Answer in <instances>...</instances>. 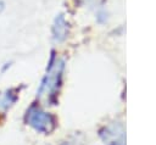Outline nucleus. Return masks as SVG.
<instances>
[{"mask_svg": "<svg viewBox=\"0 0 156 145\" xmlns=\"http://www.w3.org/2000/svg\"><path fill=\"white\" fill-rule=\"evenodd\" d=\"M104 145H126V128L122 122H112L99 130Z\"/></svg>", "mask_w": 156, "mask_h": 145, "instance_id": "3", "label": "nucleus"}, {"mask_svg": "<svg viewBox=\"0 0 156 145\" xmlns=\"http://www.w3.org/2000/svg\"><path fill=\"white\" fill-rule=\"evenodd\" d=\"M24 122L35 132L43 134H50L57 126L56 117L52 113L43 110L37 104H32L27 108L24 115Z\"/></svg>", "mask_w": 156, "mask_h": 145, "instance_id": "2", "label": "nucleus"}, {"mask_svg": "<svg viewBox=\"0 0 156 145\" xmlns=\"http://www.w3.org/2000/svg\"><path fill=\"white\" fill-rule=\"evenodd\" d=\"M18 88H10L0 91V112H5L11 108L18 100Z\"/></svg>", "mask_w": 156, "mask_h": 145, "instance_id": "5", "label": "nucleus"}, {"mask_svg": "<svg viewBox=\"0 0 156 145\" xmlns=\"http://www.w3.org/2000/svg\"><path fill=\"white\" fill-rule=\"evenodd\" d=\"M69 33V24L65 17L63 13H58L52 23L51 27V34H52V40L55 43H62L67 39Z\"/></svg>", "mask_w": 156, "mask_h": 145, "instance_id": "4", "label": "nucleus"}, {"mask_svg": "<svg viewBox=\"0 0 156 145\" xmlns=\"http://www.w3.org/2000/svg\"><path fill=\"white\" fill-rule=\"evenodd\" d=\"M63 71H65V61L62 58H58L55 56V52H51V56L48 62L46 72L44 77L41 78L40 85L37 90V95L46 96L48 100L52 104L56 102L57 93L62 84L63 78Z\"/></svg>", "mask_w": 156, "mask_h": 145, "instance_id": "1", "label": "nucleus"}, {"mask_svg": "<svg viewBox=\"0 0 156 145\" xmlns=\"http://www.w3.org/2000/svg\"><path fill=\"white\" fill-rule=\"evenodd\" d=\"M5 7H6V4H5V1L4 0H0V13L5 10Z\"/></svg>", "mask_w": 156, "mask_h": 145, "instance_id": "6", "label": "nucleus"}]
</instances>
